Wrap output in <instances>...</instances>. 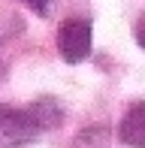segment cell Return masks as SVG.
<instances>
[{
  "label": "cell",
  "mask_w": 145,
  "mask_h": 148,
  "mask_svg": "<svg viewBox=\"0 0 145 148\" xmlns=\"http://www.w3.org/2000/svg\"><path fill=\"white\" fill-rule=\"evenodd\" d=\"M42 136L30 109L0 103V148H24Z\"/></svg>",
  "instance_id": "1"
},
{
  "label": "cell",
  "mask_w": 145,
  "mask_h": 148,
  "mask_svg": "<svg viewBox=\"0 0 145 148\" xmlns=\"http://www.w3.org/2000/svg\"><path fill=\"white\" fill-rule=\"evenodd\" d=\"M94 49V27L88 18H67L57 27V51L67 64H82Z\"/></svg>",
  "instance_id": "2"
},
{
  "label": "cell",
  "mask_w": 145,
  "mask_h": 148,
  "mask_svg": "<svg viewBox=\"0 0 145 148\" xmlns=\"http://www.w3.org/2000/svg\"><path fill=\"white\" fill-rule=\"evenodd\" d=\"M118 139L130 148H145V100L133 103L118 124Z\"/></svg>",
  "instance_id": "3"
},
{
  "label": "cell",
  "mask_w": 145,
  "mask_h": 148,
  "mask_svg": "<svg viewBox=\"0 0 145 148\" xmlns=\"http://www.w3.org/2000/svg\"><path fill=\"white\" fill-rule=\"evenodd\" d=\"M27 109L34 112V118H36V124H39L42 133L61 127V121H64V109H61V103H57L55 97H39L36 103L27 106Z\"/></svg>",
  "instance_id": "4"
},
{
  "label": "cell",
  "mask_w": 145,
  "mask_h": 148,
  "mask_svg": "<svg viewBox=\"0 0 145 148\" xmlns=\"http://www.w3.org/2000/svg\"><path fill=\"white\" fill-rule=\"evenodd\" d=\"M72 148H109V127L97 124V127H85L76 136Z\"/></svg>",
  "instance_id": "5"
},
{
  "label": "cell",
  "mask_w": 145,
  "mask_h": 148,
  "mask_svg": "<svg viewBox=\"0 0 145 148\" xmlns=\"http://www.w3.org/2000/svg\"><path fill=\"white\" fill-rule=\"evenodd\" d=\"M24 3H27L36 15H49L51 12V0H24Z\"/></svg>",
  "instance_id": "6"
},
{
  "label": "cell",
  "mask_w": 145,
  "mask_h": 148,
  "mask_svg": "<svg viewBox=\"0 0 145 148\" xmlns=\"http://www.w3.org/2000/svg\"><path fill=\"white\" fill-rule=\"evenodd\" d=\"M133 36H136V42H139L142 49H145V15L139 18V21H136V27H133Z\"/></svg>",
  "instance_id": "7"
}]
</instances>
